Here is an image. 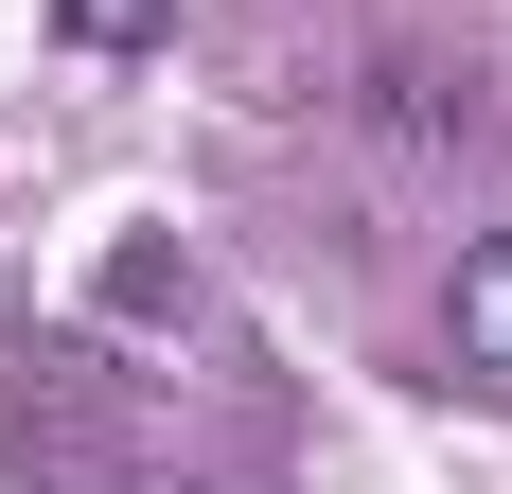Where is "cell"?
<instances>
[{
    "mask_svg": "<svg viewBox=\"0 0 512 494\" xmlns=\"http://www.w3.org/2000/svg\"><path fill=\"white\" fill-rule=\"evenodd\" d=\"M354 124H371V142H424V159H442V142H477V71H424V53H389V71L354 89Z\"/></svg>",
    "mask_w": 512,
    "mask_h": 494,
    "instance_id": "cell-1",
    "label": "cell"
},
{
    "mask_svg": "<svg viewBox=\"0 0 512 494\" xmlns=\"http://www.w3.org/2000/svg\"><path fill=\"white\" fill-rule=\"evenodd\" d=\"M442 336H460V371H512V230L460 247V283H442Z\"/></svg>",
    "mask_w": 512,
    "mask_h": 494,
    "instance_id": "cell-2",
    "label": "cell"
},
{
    "mask_svg": "<svg viewBox=\"0 0 512 494\" xmlns=\"http://www.w3.org/2000/svg\"><path fill=\"white\" fill-rule=\"evenodd\" d=\"M106 318H124V336H212V283L177 247H124V265H106Z\"/></svg>",
    "mask_w": 512,
    "mask_h": 494,
    "instance_id": "cell-3",
    "label": "cell"
},
{
    "mask_svg": "<svg viewBox=\"0 0 512 494\" xmlns=\"http://www.w3.org/2000/svg\"><path fill=\"white\" fill-rule=\"evenodd\" d=\"M53 36H71V53H159L177 0H53Z\"/></svg>",
    "mask_w": 512,
    "mask_h": 494,
    "instance_id": "cell-4",
    "label": "cell"
}]
</instances>
